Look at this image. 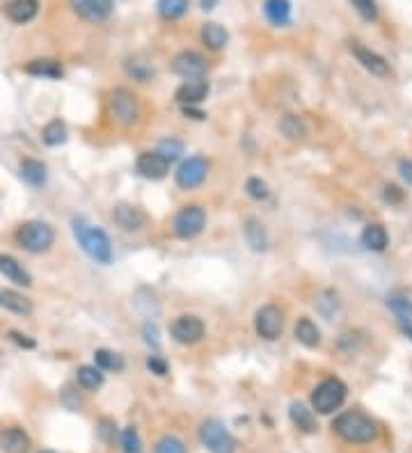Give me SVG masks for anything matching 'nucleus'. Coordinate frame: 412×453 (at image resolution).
Returning <instances> with one entry per match:
<instances>
[{
  "label": "nucleus",
  "mask_w": 412,
  "mask_h": 453,
  "mask_svg": "<svg viewBox=\"0 0 412 453\" xmlns=\"http://www.w3.org/2000/svg\"><path fill=\"white\" fill-rule=\"evenodd\" d=\"M245 240L254 252H266L268 250V234L266 227L262 225V220L250 218L245 223Z\"/></svg>",
  "instance_id": "b1692460"
},
{
  "label": "nucleus",
  "mask_w": 412,
  "mask_h": 453,
  "mask_svg": "<svg viewBox=\"0 0 412 453\" xmlns=\"http://www.w3.org/2000/svg\"><path fill=\"white\" fill-rule=\"evenodd\" d=\"M284 327V314L277 305H264L254 316V330L257 335L266 341H275Z\"/></svg>",
  "instance_id": "6e6552de"
},
{
  "label": "nucleus",
  "mask_w": 412,
  "mask_h": 453,
  "mask_svg": "<svg viewBox=\"0 0 412 453\" xmlns=\"http://www.w3.org/2000/svg\"><path fill=\"white\" fill-rule=\"evenodd\" d=\"M202 41L211 51H220L230 41V32H227L220 24H204L202 26Z\"/></svg>",
  "instance_id": "cd10ccee"
},
{
  "label": "nucleus",
  "mask_w": 412,
  "mask_h": 453,
  "mask_svg": "<svg viewBox=\"0 0 412 453\" xmlns=\"http://www.w3.org/2000/svg\"><path fill=\"white\" fill-rule=\"evenodd\" d=\"M46 165L41 163V161H35V158H26V161H21V179H24L26 183L30 185H44L46 183Z\"/></svg>",
  "instance_id": "5701e85b"
},
{
  "label": "nucleus",
  "mask_w": 412,
  "mask_h": 453,
  "mask_svg": "<svg viewBox=\"0 0 412 453\" xmlns=\"http://www.w3.org/2000/svg\"><path fill=\"white\" fill-rule=\"evenodd\" d=\"M387 243H389V236H387V231L383 225H366L364 231H362V245L366 250H371V252H383L387 248Z\"/></svg>",
  "instance_id": "a878e982"
},
{
  "label": "nucleus",
  "mask_w": 412,
  "mask_h": 453,
  "mask_svg": "<svg viewBox=\"0 0 412 453\" xmlns=\"http://www.w3.org/2000/svg\"><path fill=\"white\" fill-rule=\"evenodd\" d=\"M206 69H209V62H206V58L197 51H181L179 55H175V60H172V71L188 81L202 78Z\"/></svg>",
  "instance_id": "9d476101"
},
{
  "label": "nucleus",
  "mask_w": 412,
  "mask_h": 453,
  "mask_svg": "<svg viewBox=\"0 0 412 453\" xmlns=\"http://www.w3.org/2000/svg\"><path fill=\"white\" fill-rule=\"evenodd\" d=\"M143 332H145V341L149 346H154V348H158V330H156V325H151V323H145V327H143Z\"/></svg>",
  "instance_id": "c03bdc74"
},
{
  "label": "nucleus",
  "mask_w": 412,
  "mask_h": 453,
  "mask_svg": "<svg viewBox=\"0 0 412 453\" xmlns=\"http://www.w3.org/2000/svg\"><path fill=\"white\" fill-rule=\"evenodd\" d=\"M39 453H56V451H39Z\"/></svg>",
  "instance_id": "8fccbe9b"
},
{
  "label": "nucleus",
  "mask_w": 412,
  "mask_h": 453,
  "mask_svg": "<svg viewBox=\"0 0 412 453\" xmlns=\"http://www.w3.org/2000/svg\"><path fill=\"white\" fill-rule=\"evenodd\" d=\"M190 0H158V14L165 21H177L188 12Z\"/></svg>",
  "instance_id": "2f4dec72"
},
{
  "label": "nucleus",
  "mask_w": 412,
  "mask_h": 453,
  "mask_svg": "<svg viewBox=\"0 0 412 453\" xmlns=\"http://www.w3.org/2000/svg\"><path fill=\"white\" fill-rule=\"evenodd\" d=\"M170 332H172V339L179 341V344L192 346L204 339L206 327L197 316H179L175 323H172Z\"/></svg>",
  "instance_id": "9b49d317"
},
{
  "label": "nucleus",
  "mask_w": 412,
  "mask_h": 453,
  "mask_svg": "<svg viewBox=\"0 0 412 453\" xmlns=\"http://www.w3.org/2000/svg\"><path fill=\"white\" fill-rule=\"evenodd\" d=\"M14 240L19 248H24L30 254H44L56 243V229L48 223H41V220H30V223H24L16 229Z\"/></svg>",
  "instance_id": "7ed1b4c3"
},
{
  "label": "nucleus",
  "mask_w": 412,
  "mask_h": 453,
  "mask_svg": "<svg viewBox=\"0 0 412 453\" xmlns=\"http://www.w3.org/2000/svg\"><path fill=\"white\" fill-rule=\"evenodd\" d=\"M403 335L412 341V325H403Z\"/></svg>",
  "instance_id": "09e8293b"
},
{
  "label": "nucleus",
  "mask_w": 412,
  "mask_h": 453,
  "mask_svg": "<svg viewBox=\"0 0 412 453\" xmlns=\"http://www.w3.org/2000/svg\"><path fill=\"white\" fill-rule=\"evenodd\" d=\"M351 5L355 7V12L360 14L366 24H374L378 19V5L376 0H351Z\"/></svg>",
  "instance_id": "c9c22d12"
},
{
  "label": "nucleus",
  "mask_w": 412,
  "mask_h": 453,
  "mask_svg": "<svg viewBox=\"0 0 412 453\" xmlns=\"http://www.w3.org/2000/svg\"><path fill=\"white\" fill-rule=\"evenodd\" d=\"M200 439L211 453H236V439L218 419H209V422L202 424Z\"/></svg>",
  "instance_id": "423d86ee"
},
{
  "label": "nucleus",
  "mask_w": 412,
  "mask_h": 453,
  "mask_svg": "<svg viewBox=\"0 0 412 453\" xmlns=\"http://www.w3.org/2000/svg\"><path fill=\"white\" fill-rule=\"evenodd\" d=\"M398 172H401V176H403V181L408 185H412V163L410 161H401L398 163Z\"/></svg>",
  "instance_id": "49530a36"
},
{
  "label": "nucleus",
  "mask_w": 412,
  "mask_h": 453,
  "mask_svg": "<svg viewBox=\"0 0 412 453\" xmlns=\"http://www.w3.org/2000/svg\"><path fill=\"white\" fill-rule=\"evenodd\" d=\"M147 367H149L151 373H156V375H165V373H168V364L163 362L158 355H151V357L147 360Z\"/></svg>",
  "instance_id": "37998d69"
},
{
  "label": "nucleus",
  "mask_w": 412,
  "mask_h": 453,
  "mask_svg": "<svg viewBox=\"0 0 412 453\" xmlns=\"http://www.w3.org/2000/svg\"><path fill=\"white\" fill-rule=\"evenodd\" d=\"M135 170L143 174L145 179L160 181V179H165L168 172H170V161L163 158L158 151H145L138 156Z\"/></svg>",
  "instance_id": "4468645a"
},
{
  "label": "nucleus",
  "mask_w": 412,
  "mask_h": 453,
  "mask_svg": "<svg viewBox=\"0 0 412 453\" xmlns=\"http://www.w3.org/2000/svg\"><path fill=\"white\" fill-rule=\"evenodd\" d=\"M279 131H282V136H284L287 140H302L307 136V126H305V121H302V117L298 115H284L279 119Z\"/></svg>",
  "instance_id": "c85d7f7f"
},
{
  "label": "nucleus",
  "mask_w": 412,
  "mask_h": 453,
  "mask_svg": "<svg viewBox=\"0 0 412 453\" xmlns=\"http://www.w3.org/2000/svg\"><path fill=\"white\" fill-rule=\"evenodd\" d=\"M0 307L7 312L19 314V316H30L32 314V302L24 293L12 291V289H0Z\"/></svg>",
  "instance_id": "aec40b11"
},
{
  "label": "nucleus",
  "mask_w": 412,
  "mask_h": 453,
  "mask_svg": "<svg viewBox=\"0 0 412 453\" xmlns=\"http://www.w3.org/2000/svg\"><path fill=\"white\" fill-rule=\"evenodd\" d=\"M110 113L119 126H133L140 119V101L128 87H117L110 94Z\"/></svg>",
  "instance_id": "39448f33"
},
{
  "label": "nucleus",
  "mask_w": 412,
  "mask_h": 453,
  "mask_svg": "<svg viewBox=\"0 0 412 453\" xmlns=\"http://www.w3.org/2000/svg\"><path fill=\"white\" fill-rule=\"evenodd\" d=\"M183 115H186V117H192V119H204L206 115L202 113V110H195L192 106H186V108H183Z\"/></svg>",
  "instance_id": "de8ad7c7"
},
{
  "label": "nucleus",
  "mask_w": 412,
  "mask_h": 453,
  "mask_svg": "<svg viewBox=\"0 0 412 453\" xmlns=\"http://www.w3.org/2000/svg\"><path fill=\"white\" fill-rule=\"evenodd\" d=\"M39 12V0H9L5 5V16L16 26H26Z\"/></svg>",
  "instance_id": "dca6fc26"
},
{
  "label": "nucleus",
  "mask_w": 412,
  "mask_h": 453,
  "mask_svg": "<svg viewBox=\"0 0 412 453\" xmlns=\"http://www.w3.org/2000/svg\"><path fill=\"white\" fill-rule=\"evenodd\" d=\"M69 5L88 24H103L113 14V0H69Z\"/></svg>",
  "instance_id": "f8f14e48"
},
{
  "label": "nucleus",
  "mask_w": 412,
  "mask_h": 453,
  "mask_svg": "<svg viewBox=\"0 0 412 453\" xmlns=\"http://www.w3.org/2000/svg\"><path fill=\"white\" fill-rule=\"evenodd\" d=\"M126 71L131 73L135 81H143V83H147L151 76H154V69H151L147 62H138V60H128Z\"/></svg>",
  "instance_id": "58836bf2"
},
{
  "label": "nucleus",
  "mask_w": 412,
  "mask_h": 453,
  "mask_svg": "<svg viewBox=\"0 0 412 453\" xmlns=\"http://www.w3.org/2000/svg\"><path fill=\"white\" fill-rule=\"evenodd\" d=\"M113 220H115V225L122 227L124 231H138L147 225V213L140 206L122 202L113 208Z\"/></svg>",
  "instance_id": "2eb2a0df"
},
{
  "label": "nucleus",
  "mask_w": 412,
  "mask_h": 453,
  "mask_svg": "<svg viewBox=\"0 0 412 453\" xmlns=\"http://www.w3.org/2000/svg\"><path fill=\"white\" fill-rule=\"evenodd\" d=\"M94 364H96V367H99L101 371H113V373L124 371V367H126V362H124L122 355H119V352L105 350V348H101V350L94 352Z\"/></svg>",
  "instance_id": "c756f323"
},
{
  "label": "nucleus",
  "mask_w": 412,
  "mask_h": 453,
  "mask_svg": "<svg viewBox=\"0 0 412 453\" xmlns=\"http://www.w3.org/2000/svg\"><path fill=\"white\" fill-rule=\"evenodd\" d=\"M0 273H3L9 282H14L19 286H32V278L24 268V263H19L14 257H9V254H0Z\"/></svg>",
  "instance_id": "6ab92c4d"
},
{
  "label": "nucleus",
  "mask_w": 412,
  "mask_h": 453,
  "mask_svg": "<svg viewBox=\"0 0 412 453\" xmlns=\"http://www.w3.org/2000/svg\"><path fill=\"white\" fill-rule=\"evenodd\" d=\"M403 190H398L396 185H385V190H383V200L389 202V204H401L403 202Z\"/></svg>",
  "instance_id": "79ce46f5"
},
{
  "label": "nucleus",
  "mask_w": 412,
  "mask_h": 453,
  "mask_svg": "<svg viewBox=\"0 0 412 453\" xmlns=\"http://www.w3.org/2000/svg\"><path fill=\"white\" fill-rule=\"evenodd\" d=\"M264 14L273 26H289L291 0H264Z\"/></svg>",
  "instance_id": "4be33fe9"
},
{
  "label": "nucleus",
  "mask_w": 412,
  "mask_h": 453,
  "mask_svg": "<svg viewBox=\"0 0 412 453\" xmlns=\"http://www.w3.org/2000/svg\"><path fill=\"white\" fill-rule=\"evenodd\" d=\"M32 442L26 430L21 428H7L0 433V449L3 453H30Z\"/></svg>",
  "instance_id": "a211bd4d"
},
{
  "label": "nucleus",
  "mask_w": 412,
  "mask_h": 453,
  "mask_svg": "<svg viewBox=\"0 0 412 453\" xmlns=\"http://www.w3.org/2000/svg\"><path fill=\"white\" fill-rule=\"evenodd\" d=\"M289 417L291 422H294V426H298L302 433H316V417H314V412L309 410L307 405L302 403H291L289 407Z\"/></svg>",
  "instance_id": "393cba45"
},
{
  "label": "nucleus",
  "mask_w": 412,
  "mask_h": 453,
  "mask_svg": "<svg viewBox=\"0 0 412 453\" xmlns=\"http://www.w3.org/2000/svg\"><path fill=\"white\" fill-rule=\"evenodd\" d=\"M206 227V213L204 208L197 204H190V206H183L181 211L175 215V223H172V229H175V234L183 240L200 236Z\"/></svg>",
  "instance_id": "0eeeda50"
},
{
  "label": "nucleus",
  "mask_w": 412,
  "mask_h": 453,
  "mask_svg": "<svg viewBox=\"0 0 412 453\" xmlns=\"http://www.w3.org/2000/svg\"><path fill=\"white\" fill-rule=\"evenodd\" d=\"M346 385L339 378H328L321 385H316V390L311 392V407L319 414H330L334 410H339L346 401Z\"/></svg>",
  "instance_id": "20e7f679"
},
{
  "label": "nucleus",
  "mask_w": 412,
  "mask_h": 453,
  "mask_svg": "<svg viewBox=\"0 0 412 453\" xmlns=\"http://www.w3.org/2000/svg\"><path fill=\"white\" fill-rule=\"evenodd\" d=\"M206 174H209V161L202 156H190L177 170V185L183 190H192V188H200L204 183Z\"/></svg>",
  "instance_id": "1a4fd4ad"
},
{
  "label": "nucleus",
  "mask_w": 412,
  "mask_h": 453,
  "mask_svg": "<svg viewBox=\"0 0 412 453\" xmlns=\"http://www.w3.org/2000/svg\"><path fill=\"white\" fill-rule=\"evenodd\" d=\"M26 73L30 76H37V78H62L64 69L58 60H51V58H39V60H30L26 67Z\"/></svg>",
  "instance_id": "412c9836"
},
{
  "label": "nucleus",
  "mask_w": 412,
  "mask_h": 453,
  "mask_svg": "<svg viewBox=\"0 0 412 453\" xmlns=\"http://www.w3.org/2000/svg\"><path fill=\"white\" fill-rule=\"evenodd\" d=\"M158 153L165 161H170V163H175L181 153H183V145L179 140H175V138H168V140H163L160 145H158V149H156Z\"/></svg>",
  "instance_id": "f704fd0d"
},
{
  "label": "nucleus",
  "mask_w": 412,
  "mask_h": 453,
  "mask_svg": "<svg viewBox=\"0 0 412 453\" xmlns=\"http://www.w3.org/2000/svg\"><path fill=\"white\" fill-rule=\"evenodd\" d=\"M154 453H186V444H183V442L175 435H165L156 442Z\"/></svg>",
  "instance_id": "e433bc0d"
},
{
  "label": "nucleus",
  "mask_w": 412,
  "mask_h": 453,
  "mask_svg": "<svg viewBox=\"0 0 412 453\" xmlns=\"http://www.w3.org/2000/svg\"><path fill=\"white\" fill-rule=\"evenodd\" d=\"M351 51L357 58V62H360L371 76H378V78H387V76L392 73V69H389V62L383 58V55H378L376 51L366 49V46H362V44H357V41L351 44Z\"/></svg>",
  "instance_id": "ddd939ff"
},
{
  "label": "nucleus",
  "mask_w": 412,
  "mask_h": 453,
  "mask_svg": "<svg viewBox=\"0 0 412 453\" xmlns=\"http://www.w3.org/2000/svg\"><path fill=\"white\" fill-rule=\"evenodd\" d=\"M296 339L300 341L302 346L307 348H316L321 344V330L316 327L311 318H300L296 323Z\"/></svg>",
  "instance_id": "bb28decb"
},
{
  "label": "nucleus",
  "mask_w": 412,
  "mask_h": 453,
  "mask_svg": "<svg viewBox=\"0 0 412 453\" xmlns=\"http://www.w3.org/2000/svg\"><path fill=\"white\" fill-rule=\"evenodd\" d=\"M387 307L392 309V312L403 320H410L412 318V300L410 297H406V295H401V293H392L387 297Z\"/></svg>",
  "instance_id": "72a5a7b5"
},
{
  "label": "nucleus",
  "mask_w": 412,
  "mask_h": 453,
  "mask_svg": "<svg viewBox=\"0 0 412 453\" xmlns=\"http://www.w3.org/2000/svg\"><path fill=\"white\" fill-rule=\"evenodd\" d=\"M76 378H78V385L83 387V390H88V392L99 390V387L103 385V373L96 364L94 367H90V364L81 367L78 371H76Z\"/></svg>",
  "instance_id": "7c9ffc66"
},
{
  "label": "nucleus",
  "mask_w": 412,
  "mask_h": 453,
  "mask_svg": "<svg viewBox=\"0 0 412 453\" xmlns=\"http://www.w3.org/2000/svg\"><path fill=\"white\" fill-rule=\"evenodd\" d=\"M71 229H73L76 240H78V245L90 259H94L96 263H103V266H108V263L113 261V245L103 229L92 227L88 220L83 218H73Z\"/></svg>",
  "instance_id": "f257e3e1"
},
{
  "label": "nucleus",
  "mask_w": 412,
  "mask_h": 453,
  "mask_svg": "<svg viewBox=\"0 0 412 453\" xmlns=\"http://www.w3.org/2000/svg\"><path fill=\"white\" fill-rule=\"evenodd\" d=\"M245 193L252 197V200H266V197L270 195L266 181H262L259 176H252V179H247L245 183Z\"/></svg>",
  "instance_id": "ea45409f"
},
{
  "label": "nucleus",
  "mask_w": 412,
  "mask_h": 453,
  "mask_svg": "<svg viewBox=\"0 0 412 453\" xmlns=\"http://www.w3.org/2000/svg\"><path fill=\"white\" fill-rule=\"evenodd\" d=\"M332 430L344 442H351V444H369V442L378 437V424L360 410H349L334 417Z\"/></svg>",
  "instance_id": "f03ea898"
},
{
  "label": "nucleus",
  "mask_w": 412,
  "mask_h": 453,
  "mask_svg": "<svg viewBox=\"0 0 412 453\" xmlns=\"http://www.w3.org/2000/svg\"><path fill=\"white\" fill-rule=\"evenodd\" d=\"M209 83L206 81H202V78H195V81H186L183 83L179 90H177V94H175V98L177 101L186 108V106H197V103H202L206 96H209Z\"/></svg>",
  "instance_id": "f3484780"
},
{
  "label": "nucleus",
  "mask_w": 412,
  "mask_h": 453,
  "mask_svg": "<svg viewBox=\"0 0 412 453\" xmlns=\"http://www.w3.org/2000/svg\"><path fill=\"white\" fill-rule=\"evenodd\" d=\"M99 437L103 439V442H108V444H110V442H115V433H117V426H115V422L113 419H101L99 422Z\"/></svg>",
  "instance_id": "a19ab883"
},
{
  "label": "nucleus",
  "mask_w": 412,
  "mask_h": 453,
  "mask_svg": "<svg viewBox=\"0 0 412 453\" xmlns=\"http://www.w3.org/2000/svg\"><path fill=\"white\" fill-rule=\"evenodd\" d=\"M41 140H44V145L48 147H58L62 142H67V126H64V121L60 119L48 121L44 131H41Z\"/></svg>",
  "instance_id": "473e14b6"
},
{
  "label": "nucleus",
  "mask_w": 412,
  "mask_h": 453,
  "mask_svg": "<svg viewBox=\"0 0 412 453\" xmlns=\"http://www.w3.org/2000/svg\"><path fill=\"white\" fill-rule=\"evenodd\" d=\"M9 339H12V341H16V344H19V346H24V348H35V341H32V339H28L26 335L16 332V330H12V332H9Z\"/></svg>",
  "instance_id": "a18cd8bd"
},
{
  "label": "nucleus",
  "mask_w": 412,
  "mask_h": 453,
  "mask_svg": "<svg viewBox=\"0 0 412 453\" xmlns=\"http://www.w3.org/2000/svg\"><path fill=\"white\" fill-rule=\"evenodd\" d=\"M122 449L124 453H143V442L135 428H124L122 430Z\"/></svg>",
  "instance_id": "4c0bfd02"
}]
</instances>
